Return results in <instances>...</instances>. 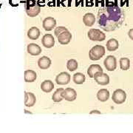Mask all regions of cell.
<instances>
[{"label":"cell","instance_id":"cell-15","mask_svg":"<svg viewBox=\"0 0 133 133\" xmlns=\"http://www.w3.org/2000/svg\"><path fill=\"white\" fill-rule=\"evenodd\" d=\"M38 65L40 69L46 70L51 65V60L48 56H42L38 59Z\"/></svg>","mask_w":133,"mask_h":133},{"label":"cell","instance_id":"cell-29","mask_svg":"<svg viewBox=\"0 0 133 133\" xmlns=\"http://www.w3.org/2000/svg\"><path fill=\"white\" fill-rule=\"evenodd\" d=\"M93 113H98V114H101V112H98V110H93L92 112H91L90 114H93Z\"/></svg>","mask_w":133,"mask_h":133},{"label":"cell","instance_id":"cell-23","mask_svg":"<svg viewBox=\"0 0 133 133\" xmlns=\"http://www.w3.org/2000/svg\"><path fill=\"white\" fill-rule=\"evenodd\" d=\"M85 80V76L81 72H77L73 76V81L76 84H82Z\"/></svg>","mask_w":133,"mask_h":133},{"label":"cell","instance_id":"cell-6","mask_svg":"<svg viewBox=\"0 0 133 133\" xmlns=\"http://www.w3.org/2000/svg\"><path fill=\"white\" fill-rule=\"evenodd\" d=\"M93 78L96 83L100 85L105 86L109 84V77L107 73H104L103 72H98L94 75Z\"/></svg>","mask_w":133,"mask_h":133},{"label":"cell","instance_id":"cell-13","mask_svg":"<svg viewBox=\"0 0 133 133\" xmlns=\"http://www.w3.org/2000/svg\"><path fill=\"white\" fill-rule=\"evenodd\" d=\"M43 46H44L46 48H51L55 44V39L53 36L51 34H45L43 36L42 40Z\"/></svg>","mask_w":133,"mask_h":133},{"label":"cell","instance_id":"cell-27","mask_svg":"<svg viewBox=\"0 0 133 133\" xmlns=\"http://www.w3.org/2000/svg\"><path fill=\"white\" fill-rule=\"evenodd\" d=\"M68 29L66 28L65 27H63V26H59V27H58L56 28L55 29V35L58 36L59 34L62 32H64V31H65V30H67Z\"/></svg>","mask_w":133,"mask_h":133},{"label":"cell","instance_id":"cell-26","mask_svg":"<svg viewBox=\"0 0 133 133\" xmlns=\"http://www.w3.org/2000/svg\"><path fill=\"white\" fill-rule=\"evenodd\" d=\"M78 62L75 59H70L66 63V67L70 71H75L78 68Z\"/></svg>","mask_w":133,"mask_h":133},{"label":"cell","instance_id":"cell-7","mask_svg":"<svg viewBox=\"0 0 133 133\" xmlns=\"http://www.w3.org/2000/svg\"><path fill=\"white\" fill-rule=\"evenodd\" d=\"M104 64L108 71H114L117 67V60L113 56H108L104 59Z\"/></svg>","mask_w":133,"mask_h":133},{"label":"cell","instance_id":"cell-20","mask_svg":"<svg viewBox=\"0 0 133 133\" xmlns=\"http://www.w3.org/2000/svg\"><path fill=\"white\" fill-rule=\"evenodd\" d=\"M98 72H103V69L99 64H91L87 70V74L90 78H93L94 75Z\"/></svg>","mask_w":133,"mask_h":133},{"label":"cell","instance_id":"cell-5","mask_svg":"<svg viewBox=\"0 0 133 133\" xmlns=\"http://www.w3.org/2000/svg\"><path fill=\"white\" fill-rule=\"evenodd\" d=\"M112 99L116 104H121L126 101L127 99V93L125 91L121 89H118L114 91Z\"/></svg>","mask_w":133,"mask_h":133},{"label":"cell","instance_id":"cell-9","mask_svg":"<svg viewBox=\"0 0 133 133\" xmlns=\"http://www.w3.org/2000/svg\"><path fill=\"white\" fill-rule=\"evenodd\" d=\"M56 81L59 85H66L70 81V75L66 72H62L56 76Z\"/></svg>","mask_w":133,"mask_h":133},{"label":"cell","instance_id":"cell-24","mask_svg":"<svg viewBox=\"0 0 133 133\" xmlns=\"http://www.w3.org/2000/svg\"><path fill=\"white\" fill-rule=\"evenodd\" d=\"M63 90H64L63 88H58L53 93V95L52 96V99L54 102H60L63 100V98L62 96V93Z\"/></svg>","mask_w":133,"mask_h":133},{"label":"cell","instance_id":"cell-11","mask_svg":"<svg viewBox=\"0 0 133 133\" xmlns=\"http://www.w3.org/2000/svg\"><path fill=\"white\" fill-rule=\"evenodd\" d=\"M43 28L46 31H50L55 28L56 25V20L52 17H48L43 21Z\"/></svg>","mask_w":133,"mask_h":133},{"label":"cell","instance_id":"cell-25","mask_svg":"<svg viewBox=\"0 0 133 133\" xmlns=\"http://www.w3.org/2000/svg\"><path fill=\"white\" fill-rule=\"evenodd\" d=\"M120 67L123 70H127L130 67V61L128 58H121L120 59Z\"/></svg>","mask_w":133,"mask_h":133},{"label":"cell","instance_id":"cell-18","mask_svg":"<svg viewBox=\"0 0 133 133\" xmlns=\"http://www.w3.org/2000/svg\"><path fill=\"white\" fill-rule=\"evenodd\" d=\"M54 88V84L52 81L50 80H45L41 84V89L44 92H50Z\"/></svg>","mask_w":133,"mask_h":133},{"label":"cell","instance_id":"cell-16","mask_svg":"<svg viewBox=\"0 0 133 133\" xmlns=\"http://www.w3.org/2000/svg\"><path fill=\"white\" fill-rule=\"evenodd\" d=\"M83 22L86 26H88V27L92 26L95 22V15L91 14V13L86 14L83 17Z\"/></svg>","mask_w":133,"mask_h":133},{"label":"cell","instance_id":"cell-28","mask_svg":"<svg viewBox=\"0 0 133 133\" xmlns=\"http://www.w3.org/2000/svg\"><path fill=\"white\" fill-rule=\"evenodd\" d=\"M128 36H129V38H131L132 40H133V28L130 29V30H129Z\"/></svg>","mask_w":133,"mask_h":133},{"label":"cell","instance_id":"cell-8","mask_svg":"<svg viewBox=\"0 0 133 133\" xmlns=\"http://www.w3.org/2000/svg\"><path fill=\"white\" fill-rule=\"evenodd\" d=\"M62 98L68 101H73L77 98L76 91L72 88H66L64 90L62 93Z\"/></svg>","mask_w":133,"mask_h":133},{"label":"cell","instance_id":"cell-12","mask_svg":"<svg viewBox=\"0 0 133 133\" xmlns=\"http://www.w3.org/2000/svg\"><path fill=\"white\" fill-rule=\"evenodd\" d=\"M36 102V98L32 92H24V105L26 107H33Z\"/></svg>","mask_w":133,"mask_h":133},{"label":"cell","instance_id":"cell-22","mask_svg":"<svg viewBox=\"0 0 133 133\" xmlns=\"http://www.w3.org/2000/svg\"><path fill=\"white\" fill-rule=\"evenodd\" d=\"M118 47L119 43L118 40H116L115 38H111L107 42V49L110 52L115 51Z\"/></svg>","mask_w":133,"mask_h":133},{"label":"cell","instance_id":"cell-4","mask_svg":"<svg viewBox=\"0 0 133 133\" xmlns=\"http://www.w3.org/2000/svg\"><path fill=\"white\" fill-rule=\"evenodd\" d=\"M88 37L92 41L102 42L105 40L106 35L99 29H90L88 32Z\"/></svg>","mask_w":133,"mask_h":133},{"label":"cell","instance_id":"cell-14","mask_svg":"<svg viewBox=\"0 0 133 133\" xmlns=\"http://www.w3.org/2000/svg\"><path fill=\"white\" fill-rule=\"evenodd\" d=\"M28 52L31 56H38L42 52V48L36 44L30 43L28 45Z\"/></svg>","mask_w":133,"mask_h":133},{"label":"cell","instance_id":"cell-10","mask_svg":"<svg viewBox=\"0 0 133 133\" xmlns=\"http://www.w3.org/2000/svg\"><path fill=\"white\" fill-rule=\"evenodd\" d=\"M58 41L61 44H67L70 42L72 38V34L71 33L67 30L64 32L61 33L57 36Z\"/></svg>","mask_w":133,"mask_h":133},{"label":"cell","instance_id":"cell-19","mask_svg":"<svg viewBox=\"0 0 133 133\" xmlns=\"http://www.w3.org/2000/svg\"><path fill=\"white\" fill-rule=\"evenodd\" d=\"M36 72L31 70L24 71V81L26 82H33L36 80Z\"/></svg>","mask_w":133,"mask_h":133},{"label":"cell","instance_id":"cell-1","mask_svg":"<svg viewBox=\"0 0 133 133\" xmlns=\"http://www.w3.org/2000/svg\"><path fill=\"white\" fill-rule=\"evenodd\" d=\"M125 14L117 5H110L102 8L98 13V23L105 31H114L119 28L124 22Z\"/></svg>","mask_w":133,"mask_h":133},{"label":"cell","instance_id":"cell-3","mask_svg":"<svg viewBox=\"0 0 133 133\" xmlns=\"http://www.w3.org/2000/svg\"><path fill=\"white\" fill-rule=\"evenodd\" d=\"M105 48L101 45H95L91 49L89 52V57L92 61L99 60L104 56Z\"/></svg>","mask_w":133,"mask_h":133},{"label":"cell","instance_id":"cell-2","mask_svg":"<svg viewBox=\"0 0 133 133\" xmlns=\"http://www.w3.org/2000/svg\"><path fill=\"white\" fill-rule=\"evenodd\" d=\"M25 10L30 17H35L39 14L41 8L35 0H27L25 3Z\"/></svg>","mask_w":133,"mask_h":133},{"label":"cell","instance_id":"cell-21","mask_svg":"<svg viewBox=\"0 0 133 133\" xmlns=\"http://www.w3.org/2000/svg\"><path fill=\"white\" fill-rule=\"evenodd\" d=\"M39 36H40V30L36 27H33V28H30V30L28 31V36L29 38H30L32 40L38 39Z\"/></svg>","mask_w":133,"mask_h":133},{"label":"cell","instance_id":"cell-17","mask_svg":"<svg viewBox=\"0 0 133 133\" xmlns=\"http://www.w3.org/2000/svg\"><path fill=\"white\" fill-rule=\"evenodd\" d=\"M109 98V92L107 89H101L97 93V98L101 102H105Z\"/></svg>","mask_w":133,"mask_h":133}]
</instances>
